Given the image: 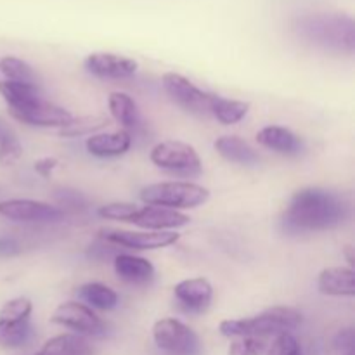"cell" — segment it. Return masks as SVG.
<instances>
[{
    "instance_id": "6da1fadb",
    "label": "cell",
    "mask_w": 355,
    "mask_h": 355,
    "mask_svg": "<svg viewBox=\"0 0 355 355\" xmlns=\"http://www.w3.org/2000/svg\"><path fill=\"white\" fill-rule=\"evenodd\" d=\"M349 217V205L340 194L321 187L297 191L283 215V225L290 232L329 231Z\"/></svg>"
},
{
    "instance_id": "7a4b0ae2",
    "label": "cell",
    "mask_w": 355,
    "mask_h": 355,
    "mask_svg": "<svg viewBox=\"0 0 355 355\" xmlns=\"http://www.w3.org/2000/svg\"><path fill=\"white\" fill-rule=\"evenodd\" d=\"M295 31L302 40L326 51L349 52L352 54L355 45L354 21L350 16L335 12L307 14L295 21Z\"/></svg>"
},
{
    "instance_id": "3957f363",
    "label": "cell",
    "mask_w": 355,
    "mask_h": 355,
    "mask_svg": "<svg viewBox=\"0 0 355 355\" xmlns=\"http://www.w3.org/2000/svg\"><path fill=\"white\" fill-rule=\"evenodd\" d=\"M300 324L302 314L297 309L277 305L253 318L225 319L218 326V331L227 338H241V336L267 338V336H277L281 333H291Z\"/></svg>"
},
{
    "instance_id": "277c9868",
    "label": "cell",
    "mask_w": 355,
    "mask_h": 355,
    "mask_svg": "<svg viewBox=\"0 0 355 355\" xmlns=\"http://www.w3.org/2000/svg\"><path fill=\"white\" fill-rule=\"evenodd\" d=\"M139 196L149 207H162L179 211L205 205L210 200V191L200 184L173 180V182L149 184L142 187Z\"/></svg>"
},
{
    "instance_id": "5b68a950",
    "label": "cell",
    "mask_w": 355,
    "mask_h": 355,
    "mask_svg": "<svg viewBox=\"0 0 355 355\" xmlns=\"http://www.w3.org/2000/svg\"><path fill=\"white\" fill-rule=\"evenodd\" d=\"M153 165L180 177L200 175L203 170L200 155L191 144L180 141H163L149 153Z\"/></svg>"
},
{
    "instance_id": "8992f818",
    "label": "cell",
    "mask_w": 355,
    "mask_h": 355,
    "mask_svg": "<svg viewBox=\"0 0 355 355\" xmlns=\"http://www.w3.org/2000/svg\"><path fill=\"white\" fill-rule=\"evenodd\" d=\"M156 347L170 355H200L201 343L196 333L173 318L159 319L153 326Z\"/></svg>"
},
{
    "instance_id": "52a82bcc",
    "label": "cell",
    "mask_w": 355,
    "mask_h": 355,
    "mask_svg": "<svg viewBox=\"0 0 355 355\" xmlns=\"http://www.w3.org/2000/svg\"><path fill=\"white\" fill-rule=\"evenodd\" d=\"M162 85L165 92L170 96V99L186 111L200 114V116L210 114L211 94L205 92L203 89L194 85L189 78L179 75V73L170 71L162 76Z\"/></svg>"
},
{
    "instance_id": "ba28073f",
    "label": "cell",
    "mask_w": 355,
    "mask_h": 355,
    "mask_svg": "<svg viewBox=\"0 0 355 355\" xmlns=\"http://www.w3.org/2000/svg\"><path fill=\"white\" fill-rule=\"evenodd\" d=\"M51 322L75 331L80 336H103L106 324L103 319L85 304L80 302H64L52 314Z\"/></svg>"
},
{
    "instance_id": "9c48e42d",
    "label": "cell",
    "mask_w": 355,
    "mask_h": 355,
    "mask_svg": "<svg viewBox=\"0 0 355 355\" xmlns=\"http://www.w3.org/2000/svg\"><path fill=\"white\" fill-rule=\"evenodd\" d=\"M99 236L110 245L127 250H158L175 245L180 234L175 231H125V229H101Z\"/></svg>"
},
{
    "instance_id": "30bf717a",
    "label": "cell",
    "mask_w": 355,
    "mask_h": 355,
    "mask_svg": "<svg viewBox=\"0 0 355 355\" xmlns=\"http://www.w3.org/2000/svg\"><path fill=\"white\" fill-rule=\"evenodd\" d=\"M0 215L16 222H59L64 218L61 208L37 200L0 201Z\"/></svg>"
},
{
    "instance_id": "8fae6325",
    "label": "cell",
    "mask_w": 355,
    "mask_h": 355,
    "mask_svg": "<svg viewBox=\"0 0 355 355\" xmlns=\"http://www.w3.org/2000/svg\"><path fill=\"white\" fill-rule=\"evenodd\" d=\"M10 116L16 118L21 123L31 125V127H64L73 120V114L64 107L52 104L45 101L44 97L30 106L21 107V110L9 111Z\"/></svg>"
},
{
    "instance_id": "7c38bea8",
    "label": "cell",
    "mask_w": 355,
    "mask_h": 355,
    "mask_svg": "<svg viewBox=\"0 0 355 355\" xmlns=\"http://www.w3.org/2000/svg\"><path fill=\"white\" fill-rule=\"evenodd\" d=\"M85 68L90 75L103 80L130 78L137 73V61L111 52H94L85 59Z\"/></svg>"
},
{
    "instance_id": "4fadbf2b",
    "label": "cell",
    "mask_w": 355,
    "mask_h": 355,
    "mask_svg": "<svg viewBox=\"0 0 355 355\" xmlns=\"http://www.w3.org/2000/svg\"><path fill=\"white\" fill-rule=\"evenodd\" d=\"M173 297L180 307L189 314H203L214 298V286L205 277L184 279L173 286Z\"/></svg>"
},
{
    "instance_id": "5bb4252c",
    "label": "cell",
    "mask_w": 355,
    "mask_h": 355,
    "mask_svg": "<svg viewBox=\"0 0 355 355\" xmlns=\"http://www.w3.org/2000/svg\"><path fill=\"white\" fill-rule=\"evenodd\" d=\"M191 222L189 215L182 211L168 210L162 207H146L139 208L134 211L130 218V224L139 225L148 231H175V229L186 227Z\"/></svg>"
},
{
    "instance_id": "9a60e30c",
    "label": "cell",
    "mask_w": 355,
    "mask_h": 355,
    "mask_svg": "<svg viewBox=\"0 0 355 355\" xmlns=\"http://www.w3.org/2000/svg\"><path fill=\"white\" fill-rule=\"evenodd\" d=\"M89 155L96 158H118L132 148V134L125 128L106 134H92L85 142Z\"/></svg>"
},
{
    "instance_id": "2e32d148",
    "label": "cell",
    "mask_w": 355,
    "mask_h": 355,
    "mask_svg": "<svg viewBox=\"0 0 355 355\" xmlns=\"http://www.w3.org/2000/svg\"><path fill=\"white\" fill-rule=\"evenodd\" d=\"M257 142L270 151L286 156H297L304 151V141L290 128L279 127V125H269L257 132Z\"/></svg>"
},
{
    "instance_id": "e0dca14e",
    "label": "cell",
    "mask_w": 355,
    "mask_h": 355,
    "mask_svg": "<svg viewBox=\"0 0 355 355\" xmlns=\"http://www.w3.org/2000/svg\"><path fill=\"white\" fill-rule=\"evenodd\" d=\"M318 288L328 297H354L355 272L352 267H328L318 277Z\"/></svg>"
},
{
    "instance_id": "ac0fdd59",
    "label": "cell",
    "mask_w": 355,
    "mask_h": 355,
    "mask_svg": "<svg viewBox=\"0 0 355 355\" xmlns=\"http://www.w3.org/2000/svg\"><path fill=\"white\" fill-rule=\"evenodd\" d=\"M114 272L121 281L130 284H148L155 277V266L148 259L128 253H118L114 257Z\"/></svg>"
},
{
    "instance_id": "d6986e66",
    "label": "cell",
    "mask_w": 355,
    "mask_h": 355,
    "mask_svg": "<svg viewBox=\"0 0 355 355\" xmlns=\"http://www.w3.org/2000/svg\"><path fill=\"white\" fill-rule=\"evenodd\" d=\"M214 148L222 158L231 163H238V165L252 166L260 162L259 153L238 135H222L215 141Z\"/></svg>"
},
{
    "instance_id": "ffe728a7",
    "label": "cell",
    "mask_w": 355,
    "mask_h": 355,
    "mask_svg": "<svg viewBox=\"0 0 355 355\" xmlns=\"http://www.w3.org/2000/svg\"><path fill=\"white\" fill-rule=\"evenodd\" d=\"M35 355H94V350L85 336L64 333L47 340Z\"/></svg>"
},
{
    "instance_id": "44dd1931",
    "label": "cell",
    "mask_w": 355,
    "mask_h": 355,
    "mask_svg": "<svg viewBox=\"0 0 355 355\" xmlns=\"http://www.w3.org/2000/svg\"><path fill=\"white\" fill-rule=\"evenodd\" d=\"M0 96H2V99L9 106V111L21 110V107L30 106L35 101L42 99V92L38 85L10 82V80L0 82Z\"/></svg>"
},
{
    "instance_id": "7402d4cb",
    "label": "cell",
    "mask_w": 355,
    "mask_h": 355,
    "mask_svg": "<svg viewBox=\"0 0 355 355\" xmlns=\"http://www.w3.org/2000/svg\"><path fill=\"white\" fill-rule=\"evenodd\" d=\"M76 293L85 302V305H89L90 309H99V311H113L120 302L116 291L103 283H87L80 286Z\"/></svg>"
},
{
    "instance_id": "603a6c76",
    "label": "cell",
    "mask_w": 355,
    "mask_h": 355,
    "mask_svg": "<svg viewBox=\"0 0 355 355\" xmlns=\"http://www.w3.org/2000/svg\"><path fill=\"white\" fill-rule=\"evenodd\" d=\"M248 111H250V103H245V101L227 99V97L211 94L210 114L214 118H217L222 125L239 123V121L248 114Z\"/></svg>"
},
{
    "instance_id": "cb8c5ba5",
    "label": "cell",
    "mask_w": 355,
    "mask_h": 355,
    "mask_svg": "<svg viewBox=\"0 0 355 355\" xmlns=\"http://www.w3.org/2000/svg\"><path fill=\"white\" fill-rule=\"evenodd\" d=\"M107 106H110L111 116H113L114 121H118L125 130L130 127H135V125L139 123L137 104H135V101L132 99L128 94L111 92L110 97H107Z\"/></svg>"
},
{
    "instance_id": "d4e9b609",
    "label": "cell",
    "mask_w": 355,
    "mask_h": 355,
    "mask_svg": "<svg viewBox=\"0 0 355 355\" xmlns=\"http://www.w3.org/2000/svg\"><path fill=\"white\" fill-rule=\"evenodd\" d=\"M33 338V326L30 319L24 321H0V347L2 349H21Z\"/></svg>"
},
{
    "instance_id": "484cf974",
    "label": "cell",
    "mask_w": 355,
    "mask_h": 355,
    "mask_svg": "<svg viewBox=\"0 0 355 355\" xmlns=\"http://www.w3.org/2000/svg\"><path fill=\"white\" fill-rule=\"evenodd\" d=\"M0 73L10 82L38 85V75L35 73V69L26 61L14 58V55H6V58L0 59Z\"/></svg>"
},
{
    "instance_id": "4316f807",
    "label": "cell",
    "mask_w": 355,
    "mask_h": 355,
    "mask_svg": "<svg viewBox=\"0 0 355 355\" xmlns=\"http://www.w3.org/2000/svg\"><path fill=\"white\" fill-rule=\"evenodd\" d=\"M110 123L106 116H82V118H73L68 125L59 128V135L66 139H75V137H85V135L96 134L97 130L104 128Z\"/></svg>"
},
{
    "instance_id": "83f0119b",
    "label": "cell",
    "mask_w": 355,
    "mask_h": 355,
    "mask_svg": "<svg viewBox=\"0 0 355 355\" xmlns=\"http://www.w3.org/2000/svg\"><path fill=\"white\" fill-rule=\"evenodd\" d=\"M31 311H33V304H31L30 298L26 297H17L9 300L7 304L2 305L0 309V321H24V319H30Z\"/></svg>"
},
{
    "instance_id": "f1b7e54d",
    "label": "cell",
    "mask_w": 355,
    "mask_h": 355,
    "mask_svg": "<svg viewBox=\"0 0 355 355\" xmlns=\"http://www.w3.org/2000/svg\"><path fill=\"white\" fill-rule=\"evenodd\" d=\"M267 350L266 338L241 336L229 345L227 355H262Z\"/></svg>"
},
{
    "instance_id": "f546056e",
    "label": "cell",
    "mask_w": 355,
    "mask_h": 355,
    "mask_svg": "<svg viewBox=\"0 0 355 355\" xmlns=\"http://www.w3.org/2000/svg\"><path fill=\"white\" fill-rule=\"evenodd\" d=\"M23 156V146L19 139L10 132L0 137V165H14Z\"/></svg>"
},
{
    "instance_id": "4dcf8cb0",
    "label": "cell",
    "mask_w": 355,
    "mask_h": 355,
    "mask_svg": "<svg viewBox=\"0 0 355 355\" xmlns=\"http://www.w3.org/2000/svg\"><path fill=\"white\" fill-rule=\"evenodd\" d=\"M137 210V205L134 203H107L99 207L97 214L99 217L106 218V220H120V222H130L132 215Z\"/></svg>"
},
{
    "instance_id": "1f68e13d",
    "label": "cell",
    "mask_w": 355,
    "mask_h": 355,
    "mask_svg": "<svg viewBox=\"0 0 355 355\" xmlns=\"http://www.w3.org/2000/svg\"><path fill=\"white\" fill-rule=\"evenodd\" d=\"M267 355H304L298 340L291 333H281L274 338L272 345L266 350Z\"/></svg>"
},
{
    "instance_id": "d6a6232c",
    "label": "cell",
    "mask_w": 355,
    "mask_h": 355,
    "mask_svg": "<svg viewBox=\"0 0 355 355\" xmlns=\"http://www.w3.org/2000/svg\"><path fill=\"white\" fill-rule=\"evenodd\" d=\"M333 349L342 355L355 354V333L352 328L342 329L338 335L333 338Z\"/></svg>"
},
{
    "instance_id": "836d02e7",
    "label": "cell",
    "mask_w": 355,
    "mask_h": 355,
    "mask_svg": "<svg viewBox=\"0 0 355 355\" xmlns=\"http://www.w3.org/2000/svg\"><path fill=\"white\" fill-rule=\"evenodd\" d=\"M59 162L58 158H52V156H45V158H40L35 162V172L42 177H51V173L58 168Z\"/></svg>"
},
{
    "instance_id": "e575fe53",
    "label": "cell",
    "mask_w": 355,
    "mask_h": 355,
    "mask_svg": "<svg viewBox=\"0 0 355 355\" xmlns=\"http://www.w3.org/2000/svg\"><path fill=\"white\" fill-rule=\"evenodd\" d=\"M21 252V246L12 238H0V257H12Z\"/></svg>"
},
{
    "instance_id": "d590c367",
    "label": "cell",
    "mask_w": 355,
    "mask_h": 355,
    "mask_svg": "<svg viewBox=\"0 0 355 355\" xmlns=\"http://www.w3.org/2000/svg\"><path fill=\"white\" fill-rule=\"evenodd\" d=\"M354 248L352 246H345V255H347V260H349V263H350V267L354 266V262H355V259H354Z\"/></svg>"
},
{
    "instance_id": "8d00e7d4",
    "label": "cell",
    "mask_w": 355,
    "mask_h": 355,
    "mask_svg": "<svg viewBox=\"0 0 355 355\" xmlns=\"http://www.w3.org/2000/svg\"><path fill=\"white\" fill-rule=\"evenodd\" d=\"M349 355H355V354H349Z\"/></svg>"
}]
</instances>
